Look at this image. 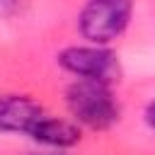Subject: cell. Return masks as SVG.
<instances>
[{"mask_svg": "<svg viewBox=\"0 0 155 155\" xmlns=\"http://www.w3.org/2000/svg\"><path fill=\"white\" fill-rule=\"evenodd\" d=\"M65 104L75 121L92 131H107L121 119V107L109 85L78 80L65 92Z\"/></svg>", "mask_w": 155, "mask_h": 155, "instance_id": "obj_1", "label": "cell"}, {"mask_svg": "<svg viewBox=\"0 0 155 155\" xmlns=\"http://www.w3.org/2000/svg\"><path fill=\"white\" fill-rule=\"evenodd\" d=\"M131 12L133 0H87V5L78 17L80 34L90 44L104 46L126 31Z\"/></svg>", "mask_w": 155, "mask_h": 155, "instance_id": "obj_2", "label": "cell"}, {"mask_svg": "<svg viewBox=\"0 0 155 155\" xmlns=\"http://www.w3.org/2000/svg\"><path fill=\"white\" fill-rule=\"evenodd\" d=\"M58 65L80 80L114 85L121 80V63L111 48L104 46H68L58 53Z\"/></svg>", "mask_w": 155, "mask_h": 155, "instance_id": "obj_3", "label": "cell"}, {"mask_svg": "<svg viewBox=\"0 0 155 155\" xmlns=\"http://www.w3.org/2000/svg\"><path fill=\"white\" fill-rule=\"evenodd\" d=\"M44 116L39 102L27 94H0V133H29Z\"/></svg>", "mask_w": 155, "mask_h": 155, "instance_id": "obj_4", "label": "cell"}, {"mask_svg": "<svg viewBox=\"0 0 155 155\" xmlns=\"http://www.w3.org/2000/svg\"><path fill=\"white\" fill-rule=\"evenodd\" d=\"M29 136L36 143H44V145H51V148H70V145L80 143V138H82L78 124L53 119V116H46V114L29 128Z\"/></svg>", "mask_w": 155, "mask_h": 155, "instance_id": "obj_5", "label": "cell"}, {"mask_svg": "<svg viewBox=\"0 0 155 155\" xmlns=\"http://www.w3.org/2000/svg\"><path fill=\"white\" fill-rule=\"evenodd\" d=\"M17 5H19V0H0V17L12 15L17 10Z\"/></svg>", "mask_w": 155, "mask_h": 155, "instance_id": "obj_6", "label": "cell"}, {"mask_svg": "<svg viewBox=\"0 0 155 155\" xmlns=\"http://www.w3.org/2000/svg\"><path fill=\"white\" fill-rule=\"evenodd\" d=\"M145 121H148V126L155 131V99L145 107Z\"/></svg>", "mask_w": 155, "mask_h": 155, "instance_id": "obj_7", "label": "cell"}, {"mask_svg": "<svg viewBox=\"0 0 155 155\" xmlns=\"http://www.w3.org/2000/svg\"><path fill=\"white\" fill-rule=\"evenodd\" d=\"M53 155H58V153H53Z\"/></svg>", "mask_w": 155, "mask_h": 155, "instance_id": "obj_8", "label": "cell"}]
</instances>
